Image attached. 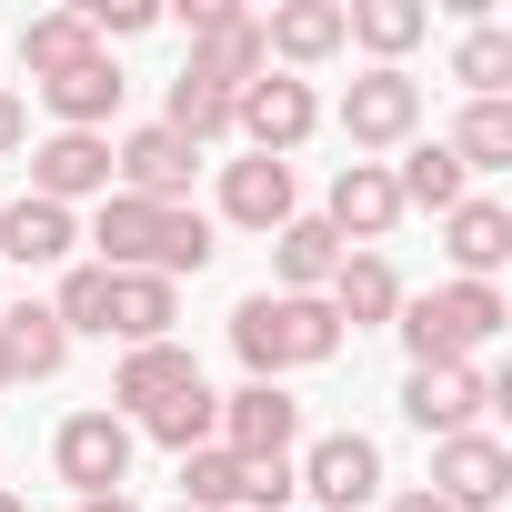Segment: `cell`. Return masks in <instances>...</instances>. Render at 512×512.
I'll return each mask as SVG.
<instances>
[{
	"instance_id": "6da1fadb",
	"label": "cell",
	"mask_w": 512,
	"mask_h": 512,
	"mask_svg": "<svg viewBox=\"0 0 512 512\" xmlns=\"http://www.w3.org/2000/svg\"><path fill=\"white\" fill-rule=\"evenodd\" d=\"M81 241H101V251H91L101 272H151V282H181V272H201L211 251H221L191 201H131V191H111Z\"/></svg>"
},
{
	"instance_id": "7a4b0ae2",
	"label": "cell",
	"mask_w": 512,
	"mask_h": 512,
	"mask_svg": "<svg viewBox=\"0 0 512 512\" xmlns=\"http://www.w3.org/2000/svg\"><path fill=\"white\" fill-rule=\"evenodd\" d=\"M231 352L251 362V382H282V372H322L342 352V322L322 292H251L231 312Z\"/></svg>"
},
{
	"instance_id": "3957f363",
	"label": "cell",
	"mask_w": 512,
	"mask_h": 512,
	"mask_svg": "<svg viewBox=\"0 0 512 512\" xmlns=\"http://www.w3.org/2000/svg\"><path fill=\"white\" fill-rule=\"evenodd\" d=\"M502 322H512V312H502V292H492V282H442V292H422V302H402V312H392V332H402V352H412V362H472Z\"/></svg>"
},
{
	"instance_id": "277c9868",
	"label": "cell",
	"mask_w": 512,
	"mask_h": 512,
	"mask_svg": "<svg viewBox=\"0 0 512 512\" xmlns=\"http://www.w3.org/2000/svg\"><path fill=\"white\" fill-rule=\"evenodd\" d=\"M492 402H502V382H492L482 362H412V382H402V412H412V432H432V442L482 432Z\"/></svg>"
},
{
	"instance_id": "5b68a950",
	"label": "cell",
	"mask_w": 512,
	"mask_h": 512,
	"mask_svg": "<svg viewBox=\"0 0 512 512\" xmlns=\"http://www.w3.org/2000/svg\"><path fill=\"white\" fill-rule=\"evenodd\" d=\"M231 131L262 151V161H292L312 131H322V101H312V81H292V71H262L251 91H231Z\"/></svg>"
},
{
	"instance_id": "8992f818",
	"label": "cell",
	"mask_w": 512,
	"mask_h": 512,
	"mask_svg": "<svg viewBox=\"0 0 512 512\" xmlns=\"http://www.w3.org/2000/svg\"><path fill=\"white\" fill-rule=\"evenodd\" d=\"M422 131V81L412 71H362L352 91H342V141H352V161H382V151H402Z\"/></svg>"
},
{
	"instance_id": "52a82bcc",
	"label": "cell",
	"mask_w": 512,
	"mask_h": 512,
	"mask_svg": "<svg viewBox=\"0 0 512 512\" xmlns=\"http://www.w3.org/2000/svg\"><path fill=\"white\" fill-rule=\"evenodd\" d=\"M292 492H312L322 512H362L382 492V442L372 432H322L302 462H292Z\"/></svg>"
},
{
	"instance_id": "ba28073f",
	"label": "cell",
	"mask_w": 512,
	"mask_h": 512,
	"mask_svg": "<svg viewBox=\"0 0 512 512\" xmlns=\"http://www.w3.org/2000/svg\"><path fill=\"white\" fill-rule=\"evenodd\" d=\"M221 452H241V462H292V442H302V402L282 392V382H241V392H221V432H211Z\"/></svg>"
},
{
	"instance_id": "9c48e42d",
	"label": "cell",
	"mask_w": 512,
	"mask_h": 512,
	"mask_svg": "<svg viewBox=\"0 0 512 512\" xmlns=\"http://www.w3.org/2000/svg\"><path fill=\"white\" fill-rule=\"evenodd\" d=\"M191 171H201V151L181 131H161V121L111 141V191H131V201H191Z\"/></svg>"
},
{
	"instance_id": "30bf717a",
	"label": "cell",
	"mask_w": 512,
	"mask_h": 512,
	"mask_svg": "<svg viewBox=\"0 0 512 512\" xmlns=\"http://www.w3.org/2000/svg\"><path fill=\"white\" fill-rule=\"evenodd\" d=\"M51 462H61V482L91 502V492H121L131 482V422L121 412H71L61 432H51Z\"/></svg>"
},
{
	"instance_id": "8fae6325",
	"label": "cell",
	"mask_w": 512,
	"mask_h": 512,
	"mask_svg": "<svg viewBox=\"0 0 512 512\" xmlns=\"http://www.w3.org/2000/svg\"><path fill=\"white\" fill-rule=\"evenodd\" d=\"M432 502H452V512H502V492H512V452L492 442V432H452V442H432V482H422Z\"/></svg>"
},
{
	"instance_id": "7c38bea8",
	"label": "cell",
	"mask_w": 512,
	"mask_h": 512,
	"mask_svg": "<svg viewBox=\"0 0 512 512\" xmlns=\"http://www.w3.org/2000/svg\"><path fill=\"white\" fill-rule=\"evenodd\" d=\"M322 221H332V241L352 251H372V241H392V221H402V191H392V161H342L332 171V201H322Z\"/></svg>"
},
{
	"instance_id": "4fadbf2b",
	"label": "cell",
	"mask_w": 512,
	"mask_h": 512,
	"mask_svg": "<svg viewBox=\"0 0 512 512\" xmlns=\"http://www.w3.org/2000/svg\"><path fill=\"white\" fill-rule=\"evenodd\" d=\"M111 201V131H51L41 151H31V201Z\"/></svg>"
},
{
	"instance_id": "5bb4252c",
	"label": "cell",
	"mask_w": 512,
	"mask_h": 512,
	"mask_svg": "<svg viewBox=\"0 0 512 512\" xmlns=\"http://www.w3.org/2000/svg\"><path fill=\"white\" fill-rule=\"evenodd\" d=\"M201 382V362L181 352V342H141V352H121V372H111V412L121 422H151L171 392H191Z\"/></svg>"
},
{
	"instance_id": "9a60e30c",
	"label": "cell",
	"mask_w": 512,
	"mask_h": 512,
	"mask_svg": "<svg viewBox=\"0 0 512 512\" xmlns=\"http://www.w3.org/2000/svg\"><path fill=\"white\" fill-rule=\"evenodd\" d=\"M262 51H272L292 81H302V71H322L332 51H352V41H342V0H282V11L262 21Z\"/></svg>"
},
{
	"instance_id": "2e32d148",
	"label": "cell",
	"mask_w": 512,
	"mask_h": 512,
	"mask_svg": "<svg viewBox=\"0 0 512 512\" xmlns=\"http://www.w3.org/2000/svg\"><path fill=\"white\" fill-rule=\"evenodd\" d=\"M81 251V221L61 211V201H0V262H21V272H51V262H71Z\"/></svg>"
},
{
	"instance_id": "e0dca14e",
	"label": "cell",
	"mask_w": 512,
	"mask_h": 512,
	"mask_svg": "<svg viewBox=\"0 0 512 512\" xmlns=\"http://www.w3.org/2000/svg\"><path fill=\"white\" fill-rule=\"evenodd\" d=\"M121 91H131V81H121L111 51H91V61H71L61 81H41V101H51L61 131H111V121H121Z\"/></svg>"
},
{
	"instance_id": "ac0fdd59",
	"label": "cell",
	"mask_w": 512,
	"mask_h": 512,
	"mask_svg": "<svg viewBox=\"0 0 512 512\" xmlns=\"http://www.w3.org/2000/svg\"><path fill=\"white\" fill-rule=\"evenodd\" d=\"M221 211H231L241 231H282V221L302 211V191H292V161H262V151H241V161L221 171Z\"/></svg>"
},
{
	"instance_id": "d6986e66",
	"label": "cell",
	"mask_w": 512,
	"mask_h": 512,
	"mask_svg": "<svg viewBox=\"0 0 512 512\" xmlns=\"http://www.w3.org/2000/svg\"><path fill=\"white\" fill-rule=\"evenodd\" d=\"M181 71H191V81H211V91H251V81L272 71V51H262V21H251V11L211 21V31L191 41V61H181Z\"/></svg>"
},
{
	"instance_id": "ffe728a7",
	"label": "cell",
	"mask_w": 512,
	"mask_h": 512,
	"mask_svg": "<svg viewBox=\"0 0 512 512\" xmlns=\"http://www.w3.org/2000/svg\"><path fill=\"white\" fill-rule=\"evenodd\" d=\"M442 251H452V272H462V282H492V272L512 262V211L482 201V191L452 201V211H442Z\"/></svg>"
},
{
	"instance_id": "44dd1931",
	"label": "cell",
	"mask_w": 512,
	"mask_h": 512,
	"mask_svg": "<svg viewBox=\"0 0 512 512\" xmlns=\"http://www.w3.org/2000/svg\"><path fill=\"white\" fill-rule=\"evenodd\" d=\"M332 322H352V332H372V322H392L412 292H402V272L382 262V251H342V272H332Z\"/></svg>"
},
{
	"instance_id": "7402d4cb",
	"label": "cell",
	"mask_w": 512,
	"mask_h": 512,
	"mask_svg": "<svg viewBox=\"0 0 512 512\" xmlns=\"http://www.w3.org/2000/svg\"><path fill=\"white\" fill-rule=\"evenodd\" d=\"M332 272H342L332 221H322V211H292V221L272 231V282H282V292H332Z\"/></svg>"
},
{
	"instance_id": "603a6c76",
	"label": "cell",
	"mask_w": 512,
	"mask_h": 512,
	"mask_svg": "<svg viewBox=\"0 0 512 512\" xmlns=\"http://www.w3.org/2000/svg\"><path fill=\"white\" fill-rule=\"evenodd\" d=\"M422 31H432L422 0H342V41H362L372 71H402V51H412Z\"/></svg>"
},
{
	"instance_id": "cb8c5ba5",
	"label": "cell",
	"mask_w": 512,
	"mask_h": 512,
	"mask_svg": "<svg viewBox=\"0 0 512 512\" xmlns=\"http://www.w3.org/2000/svg\"><path fill=\"white\" fill-rule=\"evenodd\" d=\"M0 352H11V382H51L71 362V332H61L51 302H11L0 312Z\"/></svg>"
},
{
	"instance_id": "d4e9b609",
	"label": "cell",
	"mask_w": 512,
	"mask_h": 512,
	"mask_svg": "<svg viewBox=\"0 0 512 512\" xmlns=\"http://www.w3.org/2000/svg\"><path fill=\"white\" fill-rule=\"evenodd\" d=\"M392 191H402V211H452V201H472V171L452 161V141H402Z\"/></svg>"
},
{
	"instance_id": "484cf974",
	"label": "cell",
	"mask_w": 512,
	"mask_h": 512,
	"mask_svg": "<svg viewBox=\"0 0 512 512\" xmlns=\"http://www.w3.org/2000/svg\"><path fill=\"white\" fill-rule=\"evenodd\" d=\"M181 322V282H151V272H111V332L141 352V342H171Z\"/></svg>"
},
{
	"instance_id": "4316f807",
	"label": "cell",
	"mask_w": 512,
	"mask_h": 512,
	"mask_svg": "<svg viewBox=\"0 0 512 512\" xmlns=\"http://www.w3.org/2000/svg\"><path fill=\"white\" fill-rule=\"evenodd\" d=\"M91 51H101V41H91L81 11H31V21H21V71H31V81H61V71L91 61Z\"/></svg>"
},
{
	"instance_id": "83f0119b",
	"label": "cell",
	"mask_w": 512,
	"mask_h": 512,
	"mask_svg": "<svg viewBox=\"0 0 512 512\" xmlns=\"http://www.w3.org/2000/svg\"><path fill=\"white\" fill-rule=\"evenodd\" d=\"M181 502H191V512H231V502H251V462L221 452V442L181 452Z\"/></svg>"
},
{
	"instance_id": "f1b7e54d",
	"label": "cell",
	"mask_w": 512,
	"mask_h": 512,
	"mask_svg": "<svg viewBox=\"0 0 512 512\" xmlns=\"http://www.w3.org/2000/svg\"><path fill=\"white\" fill-rule=\"evenodd\" d=\"M452 81H462L472 101H502V91H512V31H502V21H472L462 51H452Z\"/></svg>"
},
{
	"instance_id": "f546056e",
	"label": "cell",
	"mask_w": 512,
	"mask_h": 512,
	"mask_svg": "<svg viewBox=\"0 0 512 512\" xmlns=\"http://www.w3.org/2000/svg\"><path fill=\"white\" fill-rule=\"evenodd\" d=\"M131 432H151L161 452H201V442L221 432V392H211V382H191V392H171V402H161L151 422H131Z\"/></svg>"
},
{
	"instance_id": "4dcf8cb0",
	"label": "cell",
	"mask_w": 512,
	"mask_h": 512,
	"mask_svg": "<svg viewBox=\"0 0 512 512\" xmlns=\"http://www.w3.org/2000/svg\"><path fill=\"white\" fill-rule=\"evenodd\" d=\"M161 131H181L191 151H201V141H231V91H211V81H191V71H181V81H171Z\"/></svg>"
},
{
	"instance_id": "1f68e13d",
	"label": "cell",
	"mask_w": 512,
	"mask_h": 512,
	"mask_svg": "<svg viewBox=\"0 0 512 512\" xmlns=\"http://www.w3.org/2000/svg\"><path fill=\"white\" fill-rule=\"evenodd\" d=\"M452 161L462 171H512V101H472L462 131H452Z\"/></svg>"
},
{
	"instance_id": "d6a6232c",
	"label": "cell",
	"mask_w": 512,
	"mask_h": 512,
	"mask_svg": "<svg viewBox=\"0 0 512 512\" xmlns=\"http://www.w3.org/2000/svg\"><path fill=\"white\" fill-rule=\"evenodd\" d=\"M51 312H61V332H111V272L101 262H61Z\"/></svg>"
},
{
	"instance_id": "836d02e7",
	"label": "cell",
	"mask_w": 512,
	"mask_h": 512,
	"mask_svg": "<svg viewBox=\"0 0 512 512\" xmlns=\"http://www.w3.org/2000/svg\"><path fill=\"white\" fill-rule=\"evenodd\" d=\"M81 21H91V41L111 51V41H141V31L161 21V0H91V11H81Z\"/></svg>"
},
{
	"instance_id": "e575fe53",
	"label": "cell",
	"mask_w": 512,
	"mask_h": 512,
	"mask_svg": "<svg viewBox=\"0 0 512 512\" xmlns=\"http://www.w3.org/2000/svg\"><path fill=\"white\" fill-rule=\"evenodd\" d=\"M21 141H31V101H21V91H11V81H0V161H11V151H21Z\"/></svg>"
},
{
	"instance_id": "d590c367",
	"label": "cell",
	"mask_w": 512,
	"mask_h": 512,
	"mask_svg": "<svg viewBox=\"0 0 512 512\" xmlns=\"http://www.w3.org/2000/svg\"><path fill=\"white\" fill-rule=\"evenodd\" d=\"M231 11H241V0H181V31L201 41V31H211V21H231Z\"/></svg>"
},
{
	"instance_id": "8d00e7d4",
	"label": "cell",
	"mask_w": 512,
	"mask_h": 512,
	"mask_svg": "<svg viewBox=\"0 0 512 512\" xmlns=\"http://www.w3.org/2000/svg\"><path fill=\"white\" fill-rule=\"evenodd\" d=\"M392 512H452V502H432V492H392Z\"/></svg>"
},
{
	"instance_id": "74e56055",
	"label": "cell",
	"mask_w": 512,
	"mask_h": 512,
	"mask_svg": "<svg viewBox=\"0 0 512 512\" xmlns=\"http://www.w3.org/2000/svg\"><path fill=\"white\" fill-rule=\"evenodd\" d=\"M81 512H141V502H131V492H91Z\"/></svg>"
},
{
	"instance_id": "f35d334b",
	"label": "cell",
	"mask_w": 512,
	"mask_h": 512,
	"mask_svg": "<svg viewBox=\"0 0 512 512\" xmlns=\"http://www.w3.org/2000/svg\"><path fill=\"white\" fill-rule=\"evenodd\" d=\"M0 512H31V502H21V492H11V482H0Z\"/></svg>"
},
{
	"instance_id": "ab89813d",
	"label": "cell",
	"mask_w": 512,
	"mask_h": 512,
	"mask_svg": "<svg viewBox=\"0 0 512 512\" xmlns=\"http://www.w3.org/2000/svg\"><path fill=\"white\" fill-rule=\"evenodd\" d=\"M0 392H11V352H0Z\"/></svg>"
},
{
	"instance_id": "60d3db41",
	"label": "cell",
	"mask_w": 512,
	"mask_h": 512,
	"mask_svg": "<svg viewBox=\"0 0 512 512\" xmlns=\"http://www.w3.org/2000/svg\"><path fill=\"white\" fill-rule=\"evenodd\" d=\"M171 512H191V502H171Z\"/></svg>"
}]
</instances>
